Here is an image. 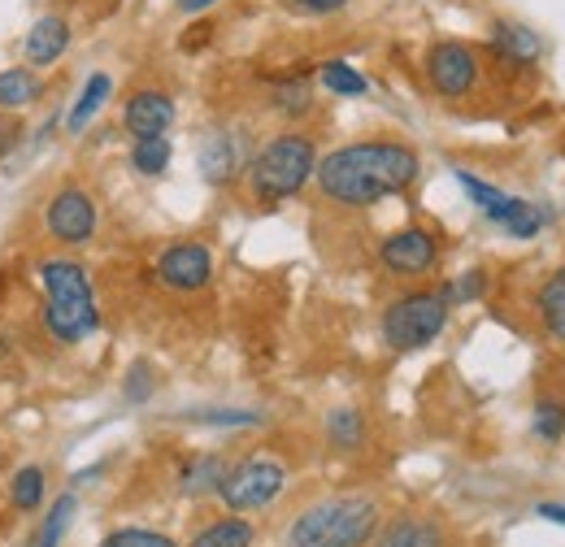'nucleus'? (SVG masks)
<instances>
[{"label":"nucleus","mask_w":565,"mask_h":547,"mask_svg":"<svg viewBox=\"0 0 565 547\" xmlns=\"http://www.w3.org/2000/svg\"><path fill=\"white\" fill-rule=\"evenodd\" d=\"M423 161L401 139H361L327 152L313 165L318 192L340 208H370L387 196H401L418 183Z\"/></svg>","instance_id":"nucleus-1"},{"label":"nucleus","mask_w":565,"mask_h":547,"mask_svg":"<svg viewBox=\"0 0 565 547\" xmlns=\"http://www.w3.org/2000/svg\"><path fill=\"white\" fill-rule=\"evenodd\" d=\"M383 526L379 500L370 495H327L300 508L282 535V547H370Z\"/></svg>","instance_id":"nucleus-2"},{"label":"nucleus","mask_w":565,"mask_h":547,"mask_svg":"<svg viewBox=\"0 0 565 547\" xmlns=\"http://www.w3.org/2000/svg\"><path fill=\"white\" fill-rule=\"evenodd\" d=\"M40 287H44V326L57 343H83L96 335L100 313L92 296V278L78 261L53 257L40 266Z\"/></svg>","instance_id":"nucleus-3"},{"label":"nucleus","mask_w":565,"mask_h":547,"mask_svg":"<svg viewBox=\"0 0 565 547\" xmlns=\"http://www.w3.org/2000/svg\"><path fill=\"white\" fill-rule=\"evenodd\" d=\"M318 165V148L305 131H282L270 143L257 148V157L248 161V192L257 205H279L305 192V183L313 179Z\"/></svg>","instance_id":"nucleus-4"},{"label":"nucleus","mask_w":565,"mask_h":547,"mask_svg":"<svg viewBox=\"0 0 565 547\" xmlns=\"http://www.w3.org/2000/svg\"><path fill=\"white\" fill-rule=\"evenodd\" d=\"M448 300L444 291H409L396 296L383 309V343L392 352H418L426 343H435L448 326Z\"/></svg>","instance_id":"nucleus-5"},{"label":"nucleus","mask_w":565,"mask_h":547,"mask_svg":"<svg viewBox=\"0 0 565 547\" xmlns=\"http://www.w3.org/2000/svg\"><path fill=\"white\" fill-rule=\"evenodd\" d=\"M282 486H287V465L266 457V452H253L226 470L217 495L231 513H257V508H270L279 500Z\"/></svg>","instance_id":"nucleus-6"},{"label":"nucleus","mask_w":565,"mask_h":547,"mask_svg":"<svg viewBox=\"0 0 565 547\" xmlns=\"http://www.w3.org/2000/svg\"><path fill=\"white\" fill-rule=\"evenodd\" d=\"M423 66H426V83L444 100H466L479 87V74H483L479 49H470L466 40H435L426 49Z\"/></svg>","instance_id":"nucleus-7"},{"label":"nucleus","mask_w":565,"mask_h":547,"mask_svg":"<svg viewBox=\"0 0 565 547\" xmlns=\"http://www.w3.org/2000/svg\"><path fill=\"white\" fill-rule=\"evenodd\" d=\"M457 183L466 187V196H470L475 205L483 208V217H488V222H495L504 235H513V239H531V235H540L544 213H540L535 205L504 196L500 187L483 183V179H479V174H470V170H457Z\"/></svg>","instance_id":"nucleus-8"},{"label":"nucleus","mask_w":565,"mask_h":547,"mask_svg":"<svg viewBox=\"0 0 565 547\" xmlns=\"http://www.w3.org/2000/svg\"><path fill=\"white\" fill-rule=\"evenodd\" d=\"M96 226H100V208L92 201V192H83V187H62V192L49 201V208H44V230H49L57 244H66V248L92 244Z\"/></svg>","instance_id":"nucleus-9"},{"label":"nucleus","mask_w":565,"mask_h":547,"mask_svg":"<svg viewBox=\"0 0 565 547\" xmlns=\"http://www.w3.org/2000/svg\"><path fill=\"white\" fill-rule=\"evenodd\" d=\"M379 261L387 274H401V278H418V274H430L435 261H439V244L435 235L423 230V226H405L396 235H387L379 244Z\"/></svg>","instance_id":"nucleus-10"},{"label":"nucleus","mask_w":565,"mask_h":547,"mask_svg":"<svg viewBox=\"0 0 565 547\" xmlns=\"http://www.w3.org/2000/svg\"><path fill=\"white\" fill-rule=\"evenodd\" d=\"M157 278H161V287H170V291H201V287H210V278H213L210 248L196 244V239L170 244V248L157 257Z\"/></svg>","instance_id":"nucleus-11"},{"label":"nucleus","mask_w":565,"mask_h":547,"mask_svg":"<svg viewBox=\"0 0 565 547\" xmlns=\"http://www.w3.org/2000/svg\"><path fill=\"white\" fill-rule=\"evenodd\" d=\"M122 127L136 139L143 136H166L174 127V100L157 87H143V92H131L127 105H122Z\"/></svg>","instance_id":"nucleus-12"},{"label":"nucleus","mask_w":565,"mask_h":547,"mask_svg":"<svg viewBox=\"0 0 565 547\" xmlns=\"http://www.w3.org/2000/svg\"><path fill=\"white\" fill-rule=\"evenodd\" d=\"M22 49H26V62L31 66H57L66 57V49H71V22L62 13L35 18L31 31H26V40H22Z\"/></svg>","instance_id":"nucleus-13"},{"label":"nucleus","mask_w":565,"mask_h":547,"mask_svg":"<svg viewBox=\"0 0 565 547\" xmlns=\"http://www.w3.org/2000/svg\"><path fill=\"white\" fill-rule=\"evenodd\" d=\"M492 53L509 69H526L540 62V35L522 22H495L492 26Z\"/></svg>","instance_id":"nucleus-14"},{"label":"nucleus","mask_w":565,"mask_h":547,"mask_svg":"<svg viewBox=\"0 0 565 547\" xmlns=\"http://www.w3.org/2000/svg\"><path fill=\"white\" fill-rule=\"evenodd\" d=\"M109 92H114V78L100 69V74H92L87 83H83V92H78V100L71 105V118H66V127H71V136H83L87 131V122L105 109V100H109Z\"/></svg>","instance_id":"nucleus-15"},{"label":"nucleus","mask_w":565,"mask_h":547,"mask_svg":"<svg viewBox=\"0 0 565 547\" xmlns=\"http://www.w3.org/2000/svg\"><path fill=\"white\" fill-rule=\"evenodd\" d=\"M253 539H257L253 522L244 513H226V517L210 522L188 547H253Z\"/></svg>","instance_id":"nucleus-16"},{"label":"nucleus","mask_w":565,"mask_h":547,"mask_svg":"<svg viewBox=\"0 0 565 547\" xmlns=\"http://www.w3.org/2000/svg\"><path fill=\"white\" fill-rule=\"evenodd\" d=\"M40 92H44V83H40V74H35V69H26V66L0 69V109H4V114L35 105V100H40Z\"/></svg>","instance_id":"nucleus-17"},{"label":"nucleus","mask_w":565,"mask_h":547,"mask_svg":"<svg viewBox=\"0 0 565 547\" xmlns=\"http://www.w3.org/2000/svg\"><path fill=\"white\" fill-rule=\"evenodd\" d=\"M535 313L548 326V335H557L565 343V270L544 278V287L535 291Z\"/></svg>","instance_id":"nucleus-18"},{"label":"nucleus","mask_w":565,"mask_h":547,"mask_svg":"<svg viewBox=\"0 0 565 547\" xmlns=\"http://www.w3.org/2000/svg\"><path fill=\"white\" fill-rule=\"evenodd\" d=\"M201 170H205L210 183H226L231 174H239V148H235V139L222 136V131L205 139V148H201Z\"/></svg>","instance_id":"nucleus-19"},{"label":"nucleus","mask_w":565,"mask_h":547,"mask_svg":"<svg viewBox=\"0 0 565 547\" xmlns=\"http://www.w3.org/2000/svg\"><path fill=\"white\" fill-rule=\"evenodd\" d=\"M170 157H174V148H170L166 136H143V139H136V148H131V165H136V174H143V179L166 174V170H170Z\"/></svg>","instance_id":"nucleus-20"},{"label":"nucleus","mask_w":565,"mask_h":547,"mask_svg":"<svg viewBox=\"0 0 565 547\" xmlns=\"http://www.w3.org/2000/svg\"><path fill=\"white\" fill-rule=\"evenodd\" d=\"M226 470H231V465H226L217 452L196 457V461L183 470V495H210V491H217L222 479H226Z\"/></svg>","instance_id":"nucleus-21"},{"label":"nucleus","mask_w":565,"mask_h":547,"mask_svg":"<svg viewBox=\"0 0 565 547\" xmlns=\"http://www.w3.org/2000/svg\"><path fill=\"white\" fill-rule=\"evenodd\" d=\"M318 78H322V87L331 92V96H365L370 92V83H365V74L349 62H327V66L318 69Z\"/></svg>","instance_id":"nucleus-22"},{"label":"nucleus","mask_w":565,"mask_h":547,"mask_svg":"<svg viewBox=\"0 0 565 547\" xmlns=\"http://www.w3.org/2000/svg\"><path fill=\"white\" fill-rule=\"evenodd\" d=\"M9 495H13V508H18V513H35V508L44 504V470H40V465L18 470L13 482H9Z\"/></svg>","instance_id":"nucleus-23"},{"label":"nucleus","mask_w":565,"mask_h":547,"mask_svg":"<svg viewBox=\"0 0 565 547\" xmlns=\"http://www.w3.org/2000/svg\"><path fill=\"white\" fill-rule=\"evenodd\" d=\"M361 435H365V426H361V412L356 409H335L327 417V439H331V448L356 452V448H361Z\"/></svg>","instance_id":"nucleus-24"},{"label":"nucleus","mask_w":565,"mask_h":547,"mask_svg":"<svg viewBox=\"0 0 565 547\" xmlns=\"http://www.w3.org/2000/svg\"><path fill=\"white\" fill-rule=\"evenodd\" d=\"M275 105H279L287 118L309 114V109H313V87H309V78H282L279 87H275Z\"/></svg>","instance_id":"nucleus-25"},{"label":"nucleus","mask_w":565,"mask_h":547,"mask_svg":"<svg viewBox=\"0 0 565 547\" xmlns=\"http://www.w3.org/2000/svg\"><path fill=\"white\" fill-rule=\"evenodd\" d=\"M71 517H74V495H62V500L53 504V517L40 526V535H35L26 547H57L62 544V535H66V526H71Z\"/></svg>","instance_id":"nucleus-26"},{"label":"nucleus","mask_w":565,"mask_h":547,"mask_svg":"<svg viewBox=\"0 0 565 547\" xmlns=\"http://www.w3.org/2000/svg\"><path fill=\"white\" fill-rule=\"evenodd\" d=\"M535 435L544 443H557L565 435V405L562 400H540L535 405Z\"/></svg>","instance_id":"nucleus-27"},{"label":"nucleus","mask_w":565,"mask_h":547,"mask_svg":"<svg viewBox=\"0 0 565 547\" xmlns=\"http://www.w3.org/2000/svg\"><path fill=\"white\" fill-rule=\"evenodd\" d=\"M96 547H179L170 535H157V530H140V526H127V530H114L105 535Z\"/></svg>","instance_id":"nucleus-28"},{"label":"nucleus","mask_w":565,"mask_h":547,"mask_svg":"<svg viewBox=\"0 0 565 547\" xmlns=\"http://www.w3.org/2000/svg\"><path fill=\"white\" fill-rule=\"evenodd\" d=\"M483 287H488V274L470 270V274H461L452 287H439V291H444V300H448V309H452V304H461V300H479Z\"/></svg>","instance_id":"nucleus-29"},{"label":"nucleus","mask_w":565,"mask_h":547,"mask_svg":"<svg viewBox=\"0 0 565 547\" xmlns=\"http://www.w3.org/2000/svg\"><path fill=\"white\" fill-rule=\"evenodd\" d=\"M414 530H418V522H414V517H401V522H392V526L383 530L379 547H414Z\"/></svg>","instance_id":"nucleus-30"},{"label":"nucleus","mask_w":565,"mask_h":547,"mask_svg":"<svg viewBox=\"0 0 565 547\" xmlns=\"http://www.w3.org/2000/svg\"><path fill=\"white\" fill-rule=\"evenodd\" d=\"M296 13H309V18H327V13H340L349 9V0H287Z\"/></svg>","instance_id":"nucleus-31"},{"label":"nucleus","mask_w":565,"mask_h":547,"mask_svg":"<svg viewBox=\"0 0 565 547\" xmlns=\"http://www.w3.org/2000/svg\"><path fill=\"white\" fill-rule=\"evenodd\" d=\"M143 378H148V369L136 365V369H131V387H127V396H131V400H143V396H148V383H143Z\"/></svg>","instance_id":"nucleus-32"},{"label":"nucleus","mask_w":565,"mask_h":547,"mask_svg":"<svg viewBox=\"0 0 565 547\" xmlns=\"http://www.w3.org/2000/svg\"><path fill=\"white\" fill-rule=\"evenodd\" d=\"M540 517H544V522H557V526H565V504H540Z\"/></svg>","instance_id":"nucleus-33"},{"label":"nucleus","mask_w":565,"mask_h":547,"mask_svg":"<svg viewBox=\"0 0 565 547\" xmlns=\"http://www.w3.org/2000/svg\"><path fill=\"white\" fill-rule=\"evenodd\" d=\"M174 4H179V13H205L217 0H174Z\"/></svg>","instance_id":"nucleus-34"}]
</instances>
